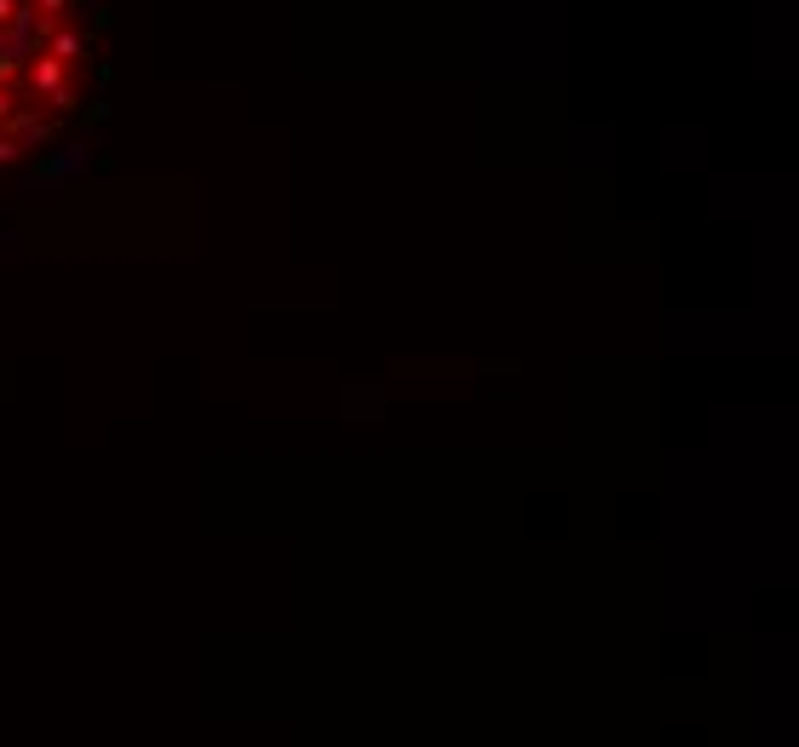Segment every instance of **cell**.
Instances as JSON below:
<instances>
[{
  "mask_svg": "<svg viewBox=\"0 0 799 747\" xmlns=\"http://www.w3.org/2000/svg\"><path fill=\"white\" fill-rule=\"evenodd\" d=\"M29 7L41 17H52V24H64V17H70V0H29Z\"/></svg>",
  "mask_w": 799,
  "mask_h": 747,
  "instance_id": "6da1fadb",
  "label": "cell"
},
{
  "mask_svg": "<svg viewBox=\"0 0 799 747\" xmlns=\"http://www.w3.org/2000/svg\"><path fill=\"white\" fill-rule=\"evenodd\" d=\"M12 12H17V0H0V29L12 24Z\"/></svg>",
  "mask_w": 799,
  "mask_h": 747,
  "instance_id": "7a4b0ae2",
  "label": "cell"
}]
</instances>
